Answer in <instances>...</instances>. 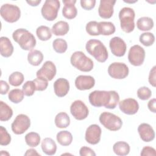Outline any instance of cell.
<instances>
[{
	"label": "cell",
	"instance_id": "1",
	"mask_svg": "<svg viewBox=\"0 0 156 156\" xmlns=\"http://www.w3.org/2000/svg\"><path fill=\"white\" fill-rule=\"evenodd\" d=\"M89 102L94 107H105L106 108L114 109L119 101L118 93L114 91L95 90L90 93Z\"/></svg>",
	"mask_w": 156,
	"mask_h": 156
},
{
	"label": "cell",
	"instance_id": "2",
	"mask_svg": "<svg viewBox=\"0 0 156 156\" xmlns=\"http://www.w3.org/2000/svg\"><path fill=\"white\" fill-rule=\"evenodd\" d=\"M12 37L23 50L32 51L36 45L37 41L34 35L26 29L15 30L12 34Z\"/></svg>",
	"mask_w": 156,
	"mask_h": 156
},
{
	"label": "cell",
	"instance_id": "3",
	"mask_svg": "<svg viewBox=\"0 0 156 156\" xmlns=\"http://www.w3.org/2000/svg\"><path fill=\"white\" fill-rule=\"evenodd\" d=\"M88 54L101 63L105 62L108 56V51L104 44L99 40L91 39L88 40L85 46Z\"/></svg>",
	"mask_w": 156,
	"mask_h": 156
},
{
	"label": "cell",
	"instance_id": "4",
	"mask_svg": "<svg viewBox=\"0 0 156 156\" xmlns=\"http://www.w3.org/2000/svg\"><path fill=\"white\" fill-rule=\"evenodd\" d=\"M70 62L74 67L83 72L91 71L94 66L93 60L82 51L74 52L71 56Z\"/></svg>",
	"mask_w": 156,
	"mask_h": 156
},
{
	"label": "cell",
	"instance_id": "5",
	"mask_svg": "<svg viewBox=\"0 0 156 156\" xmlns=\"http://www.w3.org/2000/svg\"><path fill=\"white\" fill-rule=\"evenodd\" d=\"M135 13L130 7H123L119 12V19L121 29L126 33H130L135 29Z\"/></svg>",
	"mask_w": 156,
	"mask_h": 156
},
{
	"label": "cell",
	"instance_id": "6",
	"mask_svg": "<svg viewBox=\"0 0 156 156\" xmlns=\"http://www.w3.org/2000/svg\"><path fill=\"white\" fill-rule=\"evenodd\" d=\"M99 119L101 124L110 131H117L121 128L122 125V121L119 116L107 112H102Z\"/></svg>",
	"mask_w": 156,
	"mask_h": 156
},
{
	"label": "cell",
	"instance_id": "7",
	"mask_svg": "<svg viewBox=\"0 0 156 156\" xmlns=\"http://www.w3.org/2000/svg\"><path fill=\"white\" fill-rule=\"evenodd\" d=\"M60 7V1L58 0H46L43 5L41 13L43 17L47 21H52L57 17L58 12Z\"/></svg>",
	"mask_w": 156,
	"mask_h": 156
},
{
	"label": "cell",
	"instance_id": "8",
	"mask_svg": "<svg viewBox=\"0 0 156 156\" xmlns=\"http://www.w3.org/2000/svg\"><path fill=\"white\" fill-rule=\"evenodd\" d=\"M2 18L7 22L13 23L16 22L21 16V10L19 7L10 4H4L0 8Z\"/></svg>",
	"mask_w": 156,
	"mask_h": 156
},
{
	"label": "cell",
	"instance_id": "9",
	"mask_svg": "<svg viewBox=\"0 0 156 156\" xmlns=\"http://www.w3.org/2000/svg\"><path fill=\"white\" fill-rule=\"evenodd\" d=\"M30 126V119L26 115H17L11 125L12 132L16 135L24 133Z\"/></svg>",
	"mask_w": 156,
	"mask_h": 156
},
{
	"label": "cell",
	"instance_id": "10",
	"mask_svg": "<svg viewBox=\"0 0 156 156\" xmlns=\"http://www.w3.org/2000/svg\"><path fill=\"white\" fill-rule=\"evenodd\" d=\"M145 51L138 44L132 46L128 53V60L130 64L135 66H141L145 58Z\"/></svg>",
	"mask_w": 156,
	"mask_h": 156
},
{
	"label": "cell",
	"instance_id": "11",
	"mask_svg": "<svg viewBox=\"0 0 156 156\" xmlns=\"http://www.w3.org/2000/svg\"><path fill=\"white\" fill-rule=\"evenodd\" d=\"M109 76L116 79H123L126 78L129 73L128 66L124 63L113 62L108 67Z\"/></svg>",
	"mask_w": 156,
	"mask_h": 156
},
{
	"label": "cell",
	"instance_id": "12",
	"mask_svg": "<svg viewBox=\"0 0 156 156\" xmlns=\"http://www.w3.org/2000/svg\"><path fill=\"white\" fill-rule=\"evenodd\" d=\"M70 112L73 117L77 120L85 119L89 114L88 107L81 100H76L71 104Z\"/></svg>",
	"mask_w": 156,
	"mask_h": 156
},
{
	"label": "cell",
	"instance_id": "13",
	"mask_svg": "<svg viewBox=\"0 0 156 156\" xmlns=\"http://www.w3.org/2000/svg\"><path fill=\"white\" fill-rule=\"evenodd\" d=\"M56 72L57 69L55 64L52 62L48 60L46 61L41 68L37 71L36 76L38 78L51 81L55 77Z\"/></svg>",
	"mask_w": 156,
	"mask_h": 156
},
{
	"label": "cell",
	"instance_id": "14",
	"mask_svg": "<svg viewBox=\"0 0 156 156\" xmlns=\"http://www.w3.org/2000/svg\"><path fill=\"white\" fill-rule=\"evenodd\" d=\"M109 47L112 54L119 57L124 55L127 49L125 41L118 37H114L110 40Z\"/></svg>",
	"mask_w": 156,
	"mask_h": 156
},
{
	"label": "cell",
	"instance_id": "15",
	"mask_svg": "<svg viewBox=\"0 0 156 156\" xmlns=\"http://www.w3.org/2000/svg\"><path fill=\"white\" fill-rule=\"evenodd\" d=\"M119 108L122 113L126 115H132L138 112L139 104L135 99L127 98L119 102Z\"/></svg>",
	"mask_w": 156,
	"mask_h": 156
},
{
	"label": "cell",
	"instance_id": "16",
	"mask_svg": "<svg viewBox=\"0 0 156 156\" xmlns=\"http://www.w3.org/2000/svg\"><path fill=\"white\" fill-rule=\"evenodd\" d=\"M101 129L98 124H91L86 130L85 140L90 144H96L101 140Z\"/></svg>",
	"mask_w": 156,
	"mask_h": 156
},
{
	"label": "cell",
	"instance_id": "17",
	"mask_svg": "<svg viewBox=\"0 0 156 156\" xmlns=\"http://www.w3.org/2000/svg\"><path fill=\"white\" fill-rule=\"evenodd\" d=\"M115 3V0H101L98 8L99 16L104 19L110 18L113 14V7Z\"/></svg>",
	"mask_w": 156,
	"mask_h": 156
},
{
	"label": "cell",
	"instance_id": "18",
	"mask_svg": "<svg viewBox=\"0 0 156 156\" xmlns=\"http://www.w3.org/2000/svg\"><path fill=\"white\" fill-rule=\"evenodd\" d=\"M94 85L95 80L91 76L80 75L75 80V86L79 90H90Z\"/></svg>",
	"mask_w": 156,
	"mask_h": 156
},
{
	"label": "cell",
	"instance_id": "19",
	"mask_svg": "<svg viewBox=\"0 0 156 156\" xmlns=\"http://www.w3.org/2000/svg\"><path fill=\"white\" fill-rule=\"evenodd\" d=\"M141 139L144 142H150L155 138V132L152 126L147 123H141L138 127Z\"/></svg>",
	"mask_w": 156,
	"mask_h": 156
},
{
	"label": "cell",
	"instance_id": "20",
	"mask_svg": "<svg viewBox=\"0 0 156 156\" xmlns=\"http://www.w3.org/2000/svg\"><path fill=\"white\" fill-rule=\"evenodd\" d=\"M54 90L55 95L59 98L66 96L69 90V83L65 78H58L54 83Z\"/></svg>",
	"mask_w": 156,
	"mask_h": 156
},
{
	"label": "cell",
	"instance_id": "21",
	"mask_svg": "<svg viewBox=\"0 0 156 156\" xmlns=\"http://www.w3.org/2000/svg\"><path fill=\"white\" fill-rule=\"evenodd\" d=\"M76 0H63L64 7L62 9L63 16L68 20H71L76 17L77 10L75 6Z\"/></svg>",
	"mask_w": 156,
	"mask_h": 156
},
{
	"label": "cell",
	"instance_id": "22",
	"mask_svg": "<svg viewBox=\"0 0 156 156\" xmlns=\"http://www.w3.org/2000/svg\"><path fill=\"white\" fill-rule=\"evenodd\" d=\"M13 46L10 39L6 37L0 38V52L4 57H10L13 52Z\"/></svg>",
	"mask_w": 156,
	"mask_h": 156
},
{
	"label": "cell",
	"instance_id": "23",
	"mask_svg": "<svg viewBox=\"0 0 156 156\" xmlns=\"http://www.w3.org/2000/svg\"><path fill=\"white\" fill-rule=\"evenodd\" d=\"M43 152L48 155H53L57 151L55 142L51 138H45L41 141V144Z\"/></svg>",
	"mask_w": 156,
	"mask_h": 156
},
{
	"label": "cell",
	"instance_id": "24",
	"mask_svg": "<svg viewBox=\"0 0 156 156\" xmlns=\"http://www.w3.org/2000/svg\"><path fill=\"white\" fill-rule=\"evenodd\" d=\"M69 30V26L67 22L59 21L55 23L52 27V32L56 36L66 35Z\"/></svg>",
	"mask_w": 156,
	"mask_h": 156
},
{
	"label": "cell",
	"instance_id": "25",
	"mask_svg": "<svg viewBox=\"0 0 156 156\" xmlns=\"http://www.w3.org/2000/svg\"><path fill=\"white\" fill-rule=\"evenodd\" d=\"M113 151L117 155H127L130 152V146L125 141H118L113 144Z\"/></svg>",
	"mask_w": 156,
	"mask_h": 156
},
{
	"label": "cell",
	"instance_id": "26",
	"mask_svg": "<svg viewBox=\"0 0 156 156\" xmlns=\"http://www.w3.org/2000/svg\"><path fill=\"white\" fill-rule=\"evenodd\" d=\"M136 26L140 30L148 31L153 28L154 21L150 17L143 16L137 20Z\"/></svg>",
	"mask_w": 156,
	"mask_h": 156
},
{
	"label": "cell",
	"instance_id": "27",
	"mask_svg": "<svg viewBox=\"0 0 156 156\" xmlns=\"http://www.w3.org/2000/svg\"><path fill=\"white\" fill-rule=\"evenodd\" d=\"M43 60V55L40 51L34 49L30 51L27 55L28 62L33 66H38Z\"/></svg>",
	"mask_w": 156,
	"mask_h": 156
},
{
	"label": "cell",
	"instance_id": "28",
	"mask_svg": "<svg viewBox=\"0 0 156 156\" xmlns=\"http://www.w3.org/2000/svg\"><path fill=\"white\" fill-rule=\"evenodd\" d=\"M54 122L58 128H66L70 124V118L66 113L60 112L55 116Z\"/></svg>",
	"mask_w": 156,
	"mask_h": 156
},
{
	"label": "cell",
	"instance_id": "29",
	"mask_svg": "<svg viewBox=\"0 0 156 156\" xmlns=\"http://www.w3.org/2000/svg\"><path fill=\"white\" fill-rule=\"evenodd\" d=\"M57 142L62 146H67L73 141V135L68 130H62L57 133L56 136Z\"/></svg>",
	"mask_w": 156,
	"mask_h": 156
},
{
	"label": "cell",
	"instance_id": "30",
	"mask_svg": "<svg viewBox=\"0 0 156 156\" xmlns=\"http://www.w3.org/2000/svg\"><path fill=\"white\" fill-rule=\"evenodd\" d=\"M99 29L100 35H110L115 32V25L110 21H101L99 23Z\"/></svg>",
	"mask_w": 156,
	"mask_h": 156
},
{
	"label": "cell",
	"instance_id": "31",
	"mask_svg": "<svg viewBox=\"0 0 156 156\" xmlns=\"http://www.w3.org/2000/svg\"><path fill=\"white\" fill-rule=\"evenodd\" d=\"M13 115V110L5 102L0 101V120L7 121L9 120Z\"/></svg>",
	"mask_w": 156,
	"mask_h": 156
},
{
	"label": "cell",
	"instance_id": "32",
	"mask_svg": "<svg viewBox=\"0 0 156 156\" xmlns=\"http://www.w3.org/2000/svg\"><path fill=\"white\" fill-rule=\"evenodd\" d=\"M36 34L39 40L41 41H47L52 37L51 29L46 26H40L36 30Z\"/></svg>",
	"mask_w": 156,
	"mask_h": 156
},
{
	"label": "cell",
	"instance_id": "33",
	"mask_svg": "<svg viewBox=\"0 0 156 156\" xmlns=\"http://www.w3.org/2000/svg\"><path fill=\"white\" fill-rule=\"evenodd\" d=\"M40 136L38 133L31 132L25 135L26 143L30 147H37L40 143Z\"/></svg>",
	"mask_w": 156,
	"mask_h": 156
},
{
	"label": "cell",
	"instance_id": "34",
	"mask_svg": "<svg viewBox=\"0 0 156 156\" xmlns=\"http://www.w3.org/2000/svg\"><path fill=\"white\" fill-rule=\"evenodd\" d=\"M24 92L23 90L15 88L10 91L8 94L9 99L13 103L18 104L24 99Z\"/></svg>",
	"mask_w": 156,
	"mask_h": 156
},
{
	"label": "cell",
	"instance_id": "35",
	"mask_svg": "<svg viewBox=\"0 0 156 156\" xmlns=\"http://www.w3.org/2000/svg\"><path fill=\"white\" fill-rule=\"evenodd\" d=\"M24 80V77L23 73L19 71L12 73L9 77V82L14 87H18L22 84Z\"/></svg>",
	"mask_w": 156,
	"mask_h": 156
},
{
	"label": "cell",
	"instance_id": "36",
	"mask_svg": "<svg viewBox=\"0 0 156 156\" xmlns=\"http://www.w3.org/2000/svg\"><path fill=\"white\" fill-rule=\"evenodd\" d=\"M52 47L56 52L62 54L65 52L67 50L68 44L64 39L56 38L52 42Z\"/></svg>",
	"mask_w": 156,
	"mask_h": 156
},
{
	"label": "cell",
	"instance_id": "37",
	"mask_svg": "<svg viewBox=\"0 0 156 156\" xmlns=\"http://www.w3.org/2000/svg\"><path fill=\"white\" fill-rule=\"evenodd\" d=\"M139 40L143 45L150 46L152 45L155 41V36L151 32H144L140 35Z\"/></svg>",
	"mask_w": 156,
	"mask_h": 156
},
{
	"label": "cell",
	"instance_id": "38",
	"mask_svg": "<svg viewBox=\"0 0 156 156\" xmlns=\"http://www.w3.org/2000/svg\"><path fill=\"white\" fill-rule=\"evenodd\" d=\"M85 29L88 34L92 36L99 35V23L96 21H91L88 22L85 27Z\"/></svg>",
	"mask_w": 156,
	"mask_h": 156
},
{
	"label": "cell",
	"instance_id": "39",
	"mask_svg": "<svg viewBox=\"0 0 156 156\" xmlns=\"http://www.w3.org/2000/svg\"><path fill=\"white\" fill-rule=\"evenodd\" d=\"M22 90L23 91L24 95H26V96H32L34 94L35 91L36 90L35 85L34 81L33 80L26 81L23 86Z\"/></svg>",
	"mask_w": 156,
	"mask_h": 156
},
{
	"label": "cell",
	"instance_id": "40",
	"mask_svg": "<svg viewBox=\"0 0 156 156\" xmlns=\"http://www.w3.org/2000/svg\"><path fill=\"white\" fill-rule=\"evenodd\" d=\"M151 96L152 91L147 87H141L137 90V96L141 100H147L151 97Z\"/></svg>",
	"mask_w": 156,
	"mask_h": 156
},
{
	"label": "cell",
	"instance_id": "41",
	"mask_svg": "<svg viewBox=\"0 0 156 156\" xmlns=\"http://www.w3.org/2000/svg\"><path fill=\"white\" fill-rule=\"evenodd\" d=\"M0 135H1V140H0V144L1 146H7L10 144L11 141V136L8 133L7 130L3 126L0 127Z\"/></svg>",
	"mask_w": 156,
	"mask_h": 156
},
{
	"label": "cell",
	"instance_id": "42",
	"mask_svg": "<svg viewBox=\"0 0 156 156\" xmlns=\"http://www.w3.org/2000/svg\"><path fill=\"white\" fill-rule=\"evenodd\" d=\"M35 85V89L37 91H44L45 90L48 85V81L41 79V78H36L33 80Z\"/></svg>",
	"mask_w": 156,
	"mask_h": 156
},
{
	"label": "cell",
	"instance_id": "43",
	"mask_svg": "<svg viewBox=\"0 0 156 156\" xmlns=\"http://www.w3.org/2000/svg\"><path fill=\"white\" fill-rule=\"evenodd\" d=\"M82 8L86 10H90L93 9L96 4L95 0H81L80 1Z\"/></svg>",
	"mask_w": 156,
	"mask_h": 156
},
{
	"label": "cell",
	"instance_id": "44",
	"mask_svg": "<svg viewBox=\"0 0 156 156\" xmlns=\"http://www.w3.org/2000/svg\"><path fill=\"white\" fill-rule=\"evenodd\" d=\"M79 154L80 156H95L96 153L90 147L83 146L80 149Z\"/></svg>",
	"mask_w": 156,
	"mask_h": 156
},
{
	"label": "cell",
	"instance_id": "45",
	"mask_svg": "<svg viewBox=\"0 0 156 156\" xmlns=\"http://www.w3.org/2000/svg\"><path fill=\"white\" fill-rule=\"evenodd\" d=\"M140 155L141 156H147V155L155 156L156 155L155 149L154 147H152L151 146H144L142 149Z\"/></svg>",
	"mask_w": 156,
	"mask_h": 156
},
{
	"label": "cell",
	"instance_id": "46",
	"mask_svg": "<svg viewBox=\"0 0 156 156\" xmlns=\"http://www.w3.org/2000/svg\"><path fill=\"white\" fill-rule=\"evenodd\" d=\"M155 69H156V66H154L150 71V73L149 74V78H148L149 83L154 87H155V86H156V80H155L156 70H155Z\"/></svg>",
	"mask_w": 156,
	"mask_h": 156
},
{
	"label": "cell",
	"instance_id": "47",
	"mask_svg": "<svg viewBox=\"0 0 156 156\" xmlns=\"http://www.w3.org/2000/svg\"><path fill=\"white\" fill-rule=\"evenodd\" d=\"M0 86H1V94H5L9 90L10 87L7 82L1 80H0Z\"/></svg>",
	"mask_w": 156,
	"mask_h": 156
},
{
	"label": "cell",
	"instance_id": "48",
	"mask_svg": "<svg viewBox=\"0 0 156 156\" xmlns=\"http://www.w3.org/2000/svg\"><path fill=\"white\" fill-rule=\"evenodd\" d=\"M155 104H156V99L155 98L151 99L147 103V107L149 110L154 113H156Z\"/></svg>",
	"mask_w": 156,
	"mask_h": 156
},
{
	"label": "cell",
	"instance_id": "49",
	"mask_svg": "<svg viewBox=\"0 0 156 156\" xmlns=\"http://www.w3.org/2000/svg\"><path fill=\"white\" fill-rule=\"evenodd\" d=\"M24 155H41L39 153L37 152V151L34 149H27L24 154Z\"/></svg>",
	"mask_w": 156,
	"mask_h": 156
},
{
	"label": "cell",
	"instance_id": "50",
	"mask_svg": "<svg viewBox=\"0 0 156 156\" xmlns=\"http://www.w3.org/2000/svg\"><path fill=\"white\" fill-rule=\"evenodd\" d=\"M41 1V0H34V1L30 0V1H26V2L31 6L35 7V6H37L39 4H40Z\"/></svg>",
	"mask_w": 156,
	"mask_h": 156
},
{
	"label": "cell",
	"instance_id": "51",
	"mask_svg": "<svg viewBox=\"0 0 156 156\" xmlns=\"http://www.w3.org/2000/svg\"><path fill=\"white\" fill-rule=\"evenodd\" d=\"M10 155V154L9 153H8L7 151H5V152H4V151H1V155Z\"/></svg>",
	"mask_w": 156,
	"mask_h": 156
},
{
	"label": "cell",
	"instance_id": "52",
	"mask_svg": "<svg viewBox=\"0 0 156 156\" xmlns=\"http://www.w3.org/2000/svg\"><path fill=\"white\" fill-rule=\"evenodd\" d=\"M124 2H127V3H134V2H137V0L136 1H124Z\"/></svg>",
	"mask_w": 156,
	"mask_h": 156
}]
</instances>
